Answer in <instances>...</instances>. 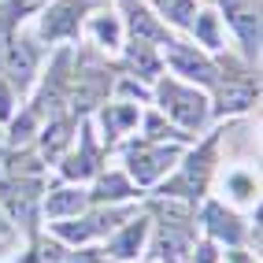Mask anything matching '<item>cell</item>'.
<instances>
[{
	"instance_id": "30bf717a",
	"label": "cell",
	"mask_w": 263,
	"mask_h": 263,
	"mask_svg": "<svg viewBox=\"0 0 263 263\" xmlns=\"http://www.w3.org/2000/svg\"><path fill=\"white\" fill-rule=\"evenodd\" d=\"M134 122H137V108H134V104H108V108H104V137L115 141L119 134H126L134 126Z\"/></svg>"
},
{
	"instance_id": "44dd1931",
	"label": "cell",
	"mask_w": 263,
	"mask_h": 263,
	"mask_svg": "<svg viewBox=\"0 0 263 263\" xmlns=\"http://www.w3.org/2000/svg\"><path fill=\"white\" fill-rule=\"evenodd\" d=\"M45 0H8V19H26L30 11H37Z\"/></svg>"
},
{
	"instance_id": "7c38bea8",
	"label": "cell",
	"mask_w": 263,
	"mask_h": 263,
	"mask_svg": "<svg viewBox=\"0 0 263 263\" xmlns=\"http://www.w3.org/2000/svg\"><path fill=\"white\" fill-rule=\"evenodd\" d=\"M126 63H130V71H137V78H156V71H160V60H156L148 41H130Z\"/></svg>"
},
{
	"instance_id": "9a60e30c",
	"label": "cell",
	"mask_w": 263,
	"mask_h": 263,
	"mask_svg": "<svg viewBox=\"0 0 263 263\" xmlns=\"http://www.w3.org/2000/svg\"><path fill=\"white\" fill-rule=\"evenodd\" d=\"M204 219H208V230H212L215 237H230V241H237V237H241V219H237V215H230V212H222L219 204H208Z\"/></svg>"
},
{
	"instance_id": "6da1fadb",
	"label": "cell",
	"mask_w": 263,
	"mask_h": 263,
	"mask_svg": "<svg viewBox=\"0 0 263 263\" xmlns=\"http://www.w3.org/2000/svg\"><path fill=\"white\" fill-rule=\"evenodd\" d=\"M156 97H160V108L178 122L182 130H200L208 122V100L204 93H197L193 85H182V82H160V89H156Z\"/></svg>"
},
{
	"instance_id": "52a82bcc",
	"label": "cell",
	"mask_w": 263,
	"mask_h": 263,
	"mask_svg": "<svg viewBox=\"0 0 263 263\" xmlns=\"http://www.w3.org/2000/svg\"><path fill=\"white\" fill-rule=\"evenodd\" d=\"M4 67H8V78L19 85V89H26V85L33 82V71H37V48H33L30 41H19L15 37L4 52Z\"/></svg>"
},
{
	"instance_id": "ba28073f",
	"label": "cell",
	"mask_w": 263,
	"mask_h": 263,
	"mask_svg": "<svg viewBox=\"0 0 263 263\" xmlns=\"http://www.w3.org/2000/svg\"><path fill=\"white\" fill-rule=\"evenodd\" d=\"M119 219H122L119 212H97V215L82 219V222H56V234L67 237V241H89V237H97V234L115 230Z\"/></svg>"
},
{
	"instance_id": "7a4b0ae2",
	"label": "cell",
	"mask_w": 263,
	"mask_h": 263,
	"mask_svg": "<svg viewBox=\"0 0 263 263\" xmlns=\"http://www.w3.org/2000/svg\"><path fill=\"white\" fill-rule=\"evenodd\" d=\"M174 160H178V152H174V148H163V145H148V141L126 145V171H130L141 185L163 178L167 167H174Z\"/></svg>"
},
{
	"instance_id": "cb8c5ba5",
	"label": "cell",
	"mask_w": 263,
	"mask_h": 263,
	"mask_svg": "<svg viewBox=\"0 0 263 263\" xmlns=\"http://www.w3.org/2000/svg\"><path fill=\"white\" fill-rule=\"evenodd\" d=\"M122 4H137V0H122Z\"/></svg>"
},
{
	"instance_id": "8fae6325",
	"label": "cell",
	"mask_w": 263,
	"mask_h": 263,
	"mask_svg": "<svg viewBox=\"0 0 263 263\" xmlns=\"http://www.w3.org/2000/svg\"><path fill=\"white\" fill-rule=\"evenodd\" d=\"M126 26H130V33H134V41H148V45H152V41H171V37H167V30H163L160 23L152 19V11H141V8H134Z\"/></svg>"
},
{
	"instance_id": "603a6c76",
	"label": "cell",
	"mask_w": 263,
	"mask_h": 263,
	"mask_svg": "<svg viewBox=\"0 0 263 263\" xmlns=\"http://www.w3.org/2000/svg\"><path fill=\"white\" fill-rule=\"evenodd\" d=\"M82 263H104L100 256H93V252H82Z\"/></svg>"
},
{
	"instance_id": "ac0fdd59",
	"label": "cell",
	"mask_w": 263,
	"mask_h": 263,
	"mask_svg": "<svg viewBox=\"0 0 263 263\" xmlns=\"http://www.w3.org/2000/svg\"><path fill=\"white\" fill-rule=\"evenodd\" d=\"M130 193H134V185L122 178V174H104L93 197H97V200H126Z\"/></svg>"
},
{
	"instance_id": "9c48e42d",
	"label": "cell",
	"mask_w": 263,
	"mask_h": 263,
	"mask_svg": "<svg viewBox=\"0 0 263 263\" xmlns=\"http://www.w3.org/2000/svg\"><path fill=\"white\" fill-rule=\"evenodd\" d=\"M85 208V189H56L45 200V215L48 219H63V215H78Z\"/></svg>"
},
{
	"instance_id": "7402d4cb",
	"label": "cell",
	"mask_w": 263,
	"mask_h": 263,
	"mask_svg": "<svg viewBox=\"0 0 263 263\" xmlns=\"http://www.w3.org/2000/svg\"><path fill=\"white\" fill-rule=\"evenodd\" d=\"M11 115V93H8V85L0 82V119H8Z\"/></svg>"
},
{
	"instance_id": "e0dca14e",
	"label": "cell",
	"mask_w": 263,
	"mask_h": 263,
	"mask_svg": "<svg viewBox=\"0 0 263 263\" xmlns=\"http://www.w3.org/2000/svg\"><path fill=\"white\" fill-rule=\"evenodd\" d=\"M67 130H71V122H67V119H52L48 126H45V137H41L45 156H56L67 141H71V134H67Z\"/></svg>"
},
{
	"instance_id": "5b68a950",
	"label": "cell",
	"mask_w": 263,
	"mask_h": 263,
	"mask_svg": "<svg viewBox=\"0 0 263 263\" xmlns=\"http://www.w3.org/2000/svg\"><path fill=\"white\" fill-rule=\"evenodd\" d=\"M226 19L234 23L249 60H256L259 56V0H230L226 4Z\"/></svg>"
},
{
	"instance_id": "2e32d148",
	"label": "cell",
	"mask_w": 263,
	"mask_h": 263,
	"mask_svg": "<svg viewBox=\"0 0 263 263\" xmlns=\"http://www.w3.org/2000/svg\"><path fill=\"white\" fill-rule=\"evenodd\" d=\"M156 8L174 26H193V19H197V4L193 0H156Z\"/></svg>"
},
{
	"instance_id": "ffe728a7",
	"label": "cell",
	"mask_w": 263,
	"mask_h": 263,
	"mask_svg": "<svg viewBox=\"0 0 263 263\" xmlns=\"http://www.w3.org/2000/svg\"><path fill=\"white\" fill-rule=\"evenodd\" d=\"M93 30H97V37H100L104 48H115L119 37H122V26H119L115 19H108V15H97V19H93Z\"/></svg>"
},
{
	"instance_id": "4fadbf2b",
	"label": "cell",
	"mask_w": 263,
	"mask_h": 263,
	"mask_svg": "<svg viewBox=\"0 0 263 263\" xmlns=\"http://www.w3.org/2000/svg\"><path fill=\"white\" fill-rule=\"evenodd\" d=\"M63 174H67V178H89V174H97V152H93L89 130H85V137H82V152L63 163Z\"/></svg>"
},
{
	"instance_id": "8992f818",
	"label": "cell",
	"mask_w": 263,
	"mask_h": 263,
	"mask_svg": "<svg viewBox=\"0 0 263 263\" xmlns=\"http://www.w3.org/2000/svg\"><path fill=\"white\" fill-rule=\"evenodd\" d=\"M89 8V0H56V8H48L45 23H41V37L45 41H60L71 37L82 23V11Z\"/></svg>"
},
{
	"instance_id": "d6986e66",
	"label": "cell",
	"mask_w": 263,
	"mask_h": 263,
	"mask_svg": "<svg viewBox=\"0 0 263 263\" xmlns=\"http://www.w3.org/2000/svg\"><path fill=\"white\" fill-rule=\"evenodd\" d=\"M193 30H197V37H200L208 48H219V45H222V41H219V15L200 11L197 19H193Z\"/></svg>"
},
{
	"instance_id": "3957f363",
	"label": "cell",
	"mask_w": 263,
	"mask_h": 263,
	"mask_svg": "<svg viewBox=\"0 0 263 263\" xmlns=\"http://www.w3.org/2000/svg\"><path fill=\"white\" fill-rule=\"evenodd\" d=\"M163 45H167V60L178 74H185L189 82H204V85L219 82V67L208 56H200L193 45H185V41H163Z\"/></svg>"
},
{
	"instance_id": "5bb4252c",
	"label": "cell",
	"mask_w": 263,
	"mask_h": 263,
	"mask_svg": "<svg viewBox=\"0 0 263 263\" xmlns=\"http://www.w3.org/2000/svg\"><path fill=\"white\" fill-rule=\"evenodd\" d=\"M145 230H148V226H145V219H134V222L126 226V230H122V234L111 241V256H115V259H130L137 249H141Z\"/></svg>"
},
{
	"instance_id": "d4e9b609",
	"label": "cell",
	"mask_w": 263,
	"mask_h": 263,
	"mask_svg": "<svg viewBox=\"0 0 263 263\" xmlns=\"http://www.w3.org/2000/svg\"><path fill=\"white\" fill-rule=\"evenodd\" d=\"M0 234H4V226H0Z\"/></svg>"
},
{
	"instance_id": "277c9868",
	"label": "cell",
	"mask_w": 263,
	"mask_h": 263,
	"mask_svg": "<svg viewBox=\"0 0 263 263\" xmlns=\"http://www.w3.org/2000/svg\"><path fill=\"white\" fill-rule=\"evenodd\" d=\"M212 145L215 141H208L200 152H193L185 160L189 167H182V174L171 185H163V193H171V197H200L208 185V174H212Z\"/></svg>"
}]
</instances>
